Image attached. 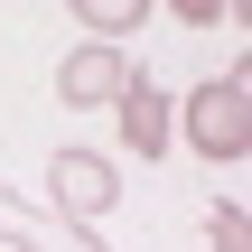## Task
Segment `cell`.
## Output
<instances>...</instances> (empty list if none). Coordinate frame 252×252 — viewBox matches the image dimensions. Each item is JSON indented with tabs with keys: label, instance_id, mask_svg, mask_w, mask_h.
<instances>
[{
	"label": "cell",
	"instance_id": "obj_8",
	"mask_svg": "<svg viewBox=\"0 0 252 252\" xmlns=\"http://www.w3.org/2000/svg\"><path fill=\"white\" fill-rule=\"evenodd\" d=\"M0 196H9V187H0Z\"/></svg>",
	"mask_w": 252,
	"mask_h": 252
},
{
	"label": "cell",
	"instance_id": "obj_5",
	"mask_svg": "<svg viewBox=\"0 0 252 252\" xmlns=\"http://www.w3.org/2000/svg\"><path fill=\"white\" fill-rule=\"evenodd\" d=\"M0 243H9V252H112L103 234H75L65 215H47V206H19V196H0Z\"/></svg>",
	"mask_w": 252,
	"mask_h": 252
},
{
	"label": "cell",
	"instance_id": "obj_2",
	"mask_svg": "<svg viewBox=\"0 0 252 252\" xmlns=\"http://www.w3.org/2000/svg\"><path fill=\"white\" fill-rule=\"evenodd\" d=\"M122 206V168L103 159V150H47V215H65L75 234H94L103 215Z\"/></svg>",
	"mask_w": 252,
	"mask_h": 252
},
{
	"label": "cell",
	"instance_id": "obj_4",
	"mask_svg": "<svg viewBox=\"0 0 252 252\" xmlns=\"http://www.w3.org/2000/svg\"><path fill=\"white\" fill-rule=\"evenodd\" d=\"M112 112H122V150H140V159H168V140H178V94H168V84L131 75V94H122Z\"/></svg>",
	"mask_w": 252,
	"mask_h": 252
},
{
	"label": "cell",
	"instance_id": "obj_7",
	"mask_svg": "<svg viewBox=\"0 0 252 252\" xmlns=\"http://www.w3.org/2000/svg\"><path fill=\"white\" fill-rule=\"evenodd\" d=\"M206 243H215V252H252V215L234 206V196H215V206H206Z\"/></svg>",
	"mask_w": 252,
	"mask_h": 252
},
{
	"label": "cell",
	"instance_id": "obj_1",
	"mask_svg": "<svg viewBox=\"0 0 252 252\" xmlns=\"http://www.w3.org/2000/svg\"><path fill=\"white\" fill-rule=\"evenodd\" d=\"M178 131H187V150H196L206 168L252 159V84H243V65H234V75H196V84L178 94Z\"/></svg>",
	"mask_w": 252,
	"mask_h": 252
},
{
	"label": "cell",
	"instance_id": "obj_6",
	"mask_svg": "<svg viewBox=\"0 0 252 252\" xmlns=\"http://www.w3.org/2000/svg\"><path fill=\"white\" fill-rule=\"evenodd\" d=\"M150 19V0H75V28H84V47H112V37H131Z\"/></svg>",
	"mask_w": 252,
	"mask_h": 252
},
{
	"label": "cell",
	"instance_id": "obj_3",
	"mask_svg": "<svg viewBox=\"0 0 252 252\" xmlns=\"http://www.w3.org/2000/svg\"><path fill=\"white\" fill-rule=\"evenodd\" d=\"M131 56L122 47H65V65H56V103H75V112H103V103H122L131 94Z\"/></svg>",
	"mask_w": 252,
	"mask_h": 252
}]
</instances>
